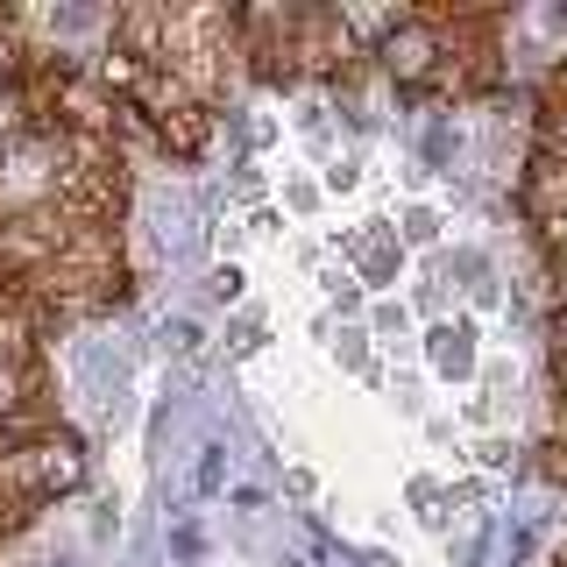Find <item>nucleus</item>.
I'll return each mask as SVG.
<instances>
[{
    "instance_id": "f03ea898",
    "label": "nucleus",
    "mask_w": 567,
    "mask_h": 567,
    "mask_svg": "<svg viewBox=\"0 0 567 567\" xmlns=\"http://www.w3.org/2000/svg\"><path fill=\"white\" fill-rule=\"evenodd\" d=\"M22 468H29V496H35V504H43V496H71L85 483V447L71 433H43L29 447Z\"/></svg>"
},
{
    "instance_id": "7ed1b4c3",
    "label": "nucleus",
    "mask_w": 567,
    "mask_h": 567,
    "mask_svg": "<svg viewBox=\"0 0 567 567\" xmlns=\"http://www.w3.org/2000/svg\"><path fill=\"white\" fill-rule=\"evenodd\" d=\"M29 412V369L14 354H0V425H14Z\"/></svg>"
},
{
    "instance_id": "f257e3e1",
    "label": "nucleus",
    "mask_w": 567,
    "mask_h": 567,
    "mask_svg": "<svg viewBox=\"0 0 567 567\" xmlns=\"http://www.w3.org/2000/svg\"><path fill=\"white\" fill-rule=\"evenodd\" d=\"M369 58H377V71H383L390 85L419 93V85H433V79H440V64H447V35L425 22V14H390Z\"/></svg>"
}]
</instances>
